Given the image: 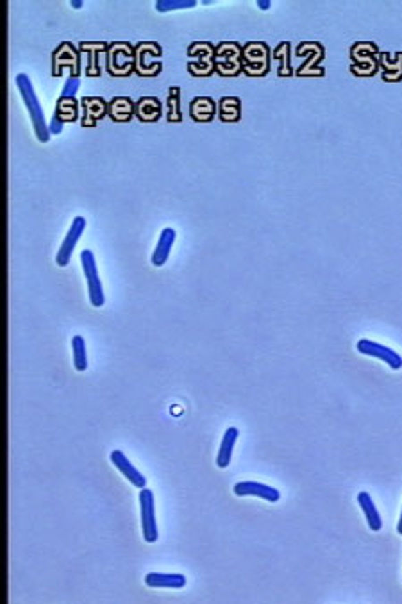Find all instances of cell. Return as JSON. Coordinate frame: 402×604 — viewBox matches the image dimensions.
<instances>
[{"label":"cell","mask_w":402,"mask_h":604,"mask_svg":"<svg viewBox=\"0 0 402 604\" xmlns=\"http://www.w3.org/2000/svg\"><path fill=\"white\" fill-rule=\"evenodd\" d=\"M176 229L172 227H165L160 234V240H158V245L154 249V254H152V265L154 267H163L167 263L168 256H170V251L173 247V242H176Z\"/></svg>","instance_id":"obj_20"},{"label":"cell","mask_w":402,"mask_h":604,"mask_svg":"<svg viewBox=\"0 0 402 604\" xmlns=\"http://www.w3.org/2000/svg\"><path fill=\"white\" fill-rule=\"evenodd\" d=\"M63 68H68L70 75L79 77L81 75V50L70 41H63L59 47L52 52V75L61 77Z\"/></svg>","instance_id":"obj_9"},{"label":"cell","mask_w":402,"mask_h":604,"mask_svg":"<svg viewBox=\"0 0 402 604\" xmlns=\"http://www.w3.org/2000/svg\"><path fill=\"white\" fill-rule=\"evenodd\" d=\"M167 120L170 124H179L182 122L181 115V88L179 86H172L168 88L167 95Z\"/></svg>","instance_id":"obj_27"},{"label":"cell","mask_w":402,"mask_h":604,"mask_svg":"<svg viewBox=\"0 0 402 604\" xmlns=\"http://www.w3.org/2000/svg\"><path fill=\"white\" fill-rule=\"evenodd\" d=\"M14 84H17L18 93H20V97H22L23 104H25L27 113L31 116L36 138H38L40 143H47V141L50 140V129L49 124H47V120H45V113L43 110H41L40 101L36 97L32 81L29 79V75L27 74H18L17 79H14Z\"/></svg>","instance_id":"obj_1"},{"label":"cell","mask_w":402,"mask_h":604,"mask_svg":"<svg viewBox=\"0 0 402 604\" xmlns=\"http://www.w3.org/2000/svg\"><path fill=\"white\" fill-rule=\"evenodd\" d=\"M161 54L163 49L156 41H142L134 45V56H136V72L142 77H156L161 74L163 65H161Z\"/></svg>","instance_id":"obj_6"},{"label":"cell","mask_w":402,"mask_h":604,"mask_svg":"<svg viewBox=\"0 0 402 604\" xmlns=\"http://www.w3.org/2000/svg\"><path fill=\"white\" fill-rule=\"evenodd\" d=\"M81 107H83V118H81L83 127H95L98 120L106 118L109 113V102L102 97H83Z\"/></svg>","instance_id":"obj_15"},{"label":"cell","mask_w":402,"mask_h":604,"mask_svg":"<svg viewBox=\"0 0 402 604\" xmlns=\"http://www.w3.org/2000/svg\"><path fill=\"white\" fill-rule=\"evenodd\" d=\"M136 68L134 47L127 41H113L107 47L106 72L113 77H127Z\"/></svg>","instance_id":"obj_2"},{"label":"cell","mask_w":402,"mask_h":604,"mask_svg":"<svg viewBox=\"0 0 402 604\" xmlns=\"http://www.w3.org/2000/svg\"><path fill=\"white\" fill-rule=\"evenodd\" d=\"M81 265H83L84 278H86V284H88L89 302L93 308H102L106 302V297H104V288H102L100 275H98L97 261L89 249H84L81 252Z\"/></svg>","instance_id":"obj_8"},{"label":"cell","mask_w":402,"mask_h":604,"mask_svg":"<svg viewBox=\"0 0 402 604\" xmlns=\"http://www.w3.org/2000/svg\"><path fill=\"white\" fill-rule=\"evenodd\" d=\"M109 458H111V464L115 465L116 470H118L120 474L131 483V485L136 486V488H145L147 486L145 476L140 474V470H138V468L125 458V455L122 450H113Z\"/></svg>","instance_id":"obj_17"},{"label":"cell","mask_w":402,"mask_h":604,"mask_svg":"<svg viewBox=\"0 0 402 604\" xmlns=\"http://www.w3.org/2000/svg\"><path fill=\"white\" fill-rule=\"evenodd\" d=\"M81 86V77H74L70 75L67 81H65V86H63V92L59 97H65V98H76V93Z\"/></svg>","instance_id":"obj_32"},{"label":"cell","mask_w":402,"mask_h":604,"mask_svg":"<svg viewBox=\"0 0 402 604\" xmlns=\"http://www.w3.org/2000/svg\"><path fill=\"white\" fill-rule=\"evenodd\" d=\"M79 104L81 101H77V98H58V106H56L54 116L49 124L50 134H61L63 125L68 122H76L79 118Z\"/></svg>","instance_id":"obj_11"},{"label":"cell","mask_w":402,"mask_h":604,"mask_svg":"<svg viewBox=\"0 0 402 604\" xmlns=\"http://www.w3.org/2000/svg\"><path fill=\"white\" fill-rule=\"evenodd\" d=\"M140 512H142V533L145 542L154 543L158 540V522H156V504L152 490H140Z\"/></svg>","instance_id":"obj_10"},{"label":"cell","mask_w":402,"mask_h":604,"mask_svg":"<svg viewBox=\"0 0 402 604\" xmlns=\"http://www.w3.org/2000/svg\"><path fill=\"white\" fill-rule=\"evenodd\" d=\"M72 8H83V2H81V0H72Z\"/></svg>","instance_id":"obj_34"},{"label":"cell","mask_w":402,"mask_h":604,"mask_svg":"<svg viewBox=\"0 0 402 604\" xmlns=\"http://www.w3.org/2000/svg\"><path fill=\"white\" fill-rule=\"evenodd\" d=\"M243 47L236 41H222L217 45V54H215V67L217 72L224 77H235L243 72L242 65Z\"/></svg>","instance_id":"obj_7"},{"label":"cell","mask_w":402,"mask_h":604,"mask_svg":"<svg viewBox=\"0 0 402 604\" xmlns=\"http://www.w3.org/2000/svg\"><path fill=\"white\" fill-rule=\"evenodd\" d=\"M238 435L240 431L236 428H229L226 433H224V438H222L220 449H218V455H217V465L220 468L229 467L231 458H233V449H235L236 440H238Z\"/></svg>","instance_id":"obj_24"},{"label":"cell","mask_w":402,"mask_h":604,"mask_svg":"<svg viewBox=\"0 0 402 604\" xmlns=\"http://www.w3.org/2000/svg\"><path fill=\"white\" fill-rule=\"evenodd\" d=\"M397 533L402 534V512H401V519H399V524H397Z\"/></svg>","instance_id":"obj_35"},{"label":"cell","mask_w":402,"mask_h":604,"mask_svg":"<svg viewBox=\"0 0 402 604\" xmlns=\"http://www.w3.org/2000/svg\"><path fill=\"white\" fill-rule=\"evenodd\" d=\"M274 58L279 59L277 74L281 75V77H290V75H293L292 65H290V43H288V41L279 43L277 49L274 50Z\"/></svg>","instance_id":"obj_29"},{"label":"cell","mask_w":402,"mask_h":604,"mask_svg":"<svg viewBox=\"0 0 402 604\" xmlns=\"http://www.w3.org/2000/svg\"><path fill=\"white\" fill-rule=\"evenodd\" d=\"M195 4H197L195 0H160L156 4V9L161 13H167V11H176V9L193 8Z\"/></svg>","instance_id":"obj_30"},{"label":"cell","mask_w":402,"mask_h":604,"mask_svg":"<svg viewBox=\"0 0 402 604\" xmlns=\"http://www.w3.org/2000/svg\"><path fill=\"white\" fill-rule=\"evenodd\" d=\"M217 47L209 41H195L188 47V72L195 77H209L217 72L215 67Z\"/></svg>","instance_id":"obj_3"},{"label":"cell","mask_w":402,"mask_h":604,"mask_svg":"<svg viewBox=\"0 0 402 604\" xmlns=\"http://www.w3.org/2000/svg\"><path fill=\"white\" fill-rule=\"evenodd\" d=\"M270 47L263 41H251L243 47V72L251 77H263L270 72Z\"/></svg>","instance_id":"obj_5"},{"label":"cell","mask_w":402,"mask_h":604,"mask_svg":"<svg viewBox=\"0 0 402 604\" xmlns=\"http://www.w3.org/2000/svg\"><path fill=\"white\" fill-rule=\"evenodd\" d=\"M84 229H86V220L84 216H76L74 222H72L70 229H68L67 236L63 240V243L59 245V251L56 254V263L58 267H67L72 260V254H74V249H76L77 242L83 236Z\"/></svg>","instance_id":"obj_12"},{"label":"cell","mask_w":402,"mask_h":604,"mask_svg":"<svg viewBox=\"0 0 402 604\" xmlns=\"http://www.w3.org/2000/svg\"><path fill=\"white\" fill-rule=\"evenodd\" d=\"M145 585L151 588H184L186 578L182 574L151 572L145 576Z\"/></svg>","instance_id":"obj_22"},{"label":"cell","mask_w":402,"mask_h":604,"mask_svg":"<svg viewBox=\"0 0 402 604\" xmlns=\"http://www.w3.org/2000/svg\"><path fill=\"white\" fill-rule=\"evenodd\" d=\"M379 49L376 43H368V41H358L350 47V72L354 75H361L368 77L374 75L379 68Z\"/></svg>","instance_id":"obj_4"},{"label":"cell","mask_w":402,"mask_h":604,"mask_svg":"<svg viewBox=\"0 0 402 604\" xmlns=\"http://www.w3.org/2000/svg\"><path fill=\"white\" fill-rule=\"evenodd\" d=\"M107 47H109V43H104V41H81L79 43L81 54L88 58L86 67H84V74L88 77L100 75V59L102 56L107 54Z\"/></svg>","instance_id":"obj_14"},{"label":"cell","mask_w":402,"mask_h":604,"mask_svg":"<svg viewBox=\"0 0 402 604\" xmlns=\"http://www.w3.org/2000/svg\"><path fill=\"white\" fill-rule=\"evenodd\" d=\"M72 353H74V366L76 371L84 372L88 368V353H86V342L83 336L72 338Z\"/></svg>","instance_id":"obj_28"},{"label":"cell","mask_w":402,"mask_h":604,"mask_svg":"<svg viewBox=\"0 0 402 604\" xmlns=\"http://www.w3.org/2000/svg\"><path fill=\"white\" fill-rule=\"evenodd\" d=\"M235 495L238 497H245V495H256L260 499H265L268 503H277L281 499L277 488H272L268 485H263V483H257V481H240L236 483L235 488H233Z\"/></svg>","instance_id":"obj_16"},{"label":"cell","mask_w":402,"mask_h":604,"mask_svg":"<svg viewBox=\"0 0 402 604\" xmlns=\"http://www.w3.org/2000/svg\"><path fill=\"white\" fill-rule=\"evenodd\" d=\"M163 115V106L158 97H142L136 102V118L143 124L158 122Z\"/></svg>","instance_id":"obj_19"},{"label":"cell","mask_w":402,"mask_h":604,"mask_svg":"<svg viewBox=\"0 0 402 604\" xmlns=\"http://www.w3.org/2000/svg\"><path fill=\"white\" fill-rule=\"evenodd\" d=\"M358 503L359 508L363 510V513H365V517H367L368 528H370L372 531H381V528H383V521H381V515L379 512H377L374 501H372L370 494H367V492H359Z\"/></svg>","instance_id":"obj_26"},{"label":"cell","mask_w":402,"mask_h":604,"mask_svg":"<svg viewBox=\"0 0 402 604\" xmlns=\"http://www.w3.org/2000/svg\"><path fill=\"white\" fill-rule=\"evenodd\" d=\"M113 122L116 124H125L131 122V118L136 116V102L129 97H115L109 101V113H107Z\"/></svg>","instance_id":"obj_18"},{"label":"cell","mask_w":402,"mask_h":604,"mask_svg":"<svg viewBox=\"0 0 402 604\" xmlns=\"http://www.w3.org/2000/svg\"><path fill=\"white\" fill-rule=\"evenodd\" d=\"M217 102L211 97H195L190 104V116L195 122H211L217 115Z\"/></svg>","instance_id":"obj_21"},{"label":"cell","mask_w":402,"mask_h":604,"mask_svg":"<svg viewBox=\"0 0 402 604\" xmlns=\"http://www.w3.org/2000/svg\"><path fill=\"white\" fill-rule=\"evenodd\" d=\"M379 63L385 74H383V81H388V83H397L402 79V54H395V59H392V54L381 52L379 54Z\"/></svg>","instance_id":"obj_25"},{"label":"cell","mask_w":402,"mask_h":604,"mask_svg":"<svg viewBox=\"0 0 402 604\" xmlns=\"http://www.w3.org/2000/svg\"><path fill=\"white\" fill-rule=\"evenodd\" d=\"M217 110L218 118L226 124H235L242 118V101L238 97H222Z\"/></svg>","instance_id":"obj_23"},{"label":"cell","mask_w":402,"mask_h":604,"mask_svg":"<svg viewBox=\"0 0 402 604\" xmlns=\"http://www.w3.org/2000/svg\"><path fill=\"white\" fill-rule=\"evenodd\" d=\"M310 47H311V54H310V59H308V61L304 63V65H302L301 68H299V72H297V75H311V65H313L315 63V58L319 59H322L324 58V47L320 43H310Z\"/></svg>","instance_id":"obj_31"},{"label":"cell","mask_w":402,"mask_h":604,"mask_svg":"<svg viewBox=\"0 0 402 604\" xmlns=\"http://www.w3.org/2000/svg\"><path fill=\"white\" fill-rule=\"evenodd\" d=\"M257 8H260V9H270V2H268V0H260V2H257Z\"/></svg>","instance_id":"obj_33"},{"label":"cell","mask_w":402,"mask_h":604,"mask_svg":"<svg viewBox=\"0 0 402 604\" xmlns=\"http://www.w3.org/2000/svg\"><path fill=\"white\" fill-rule=\"evenodd\" d=\"M356 348H358L361 354H365V356L376 357V360L385 362L386 365H388L390 368H394V371L402 368V357L399 356L395 351L386 347V345L372 342V340H359L358 344H356Z\"/></svg>","instance_id":"obj_13"}]
</instances>
